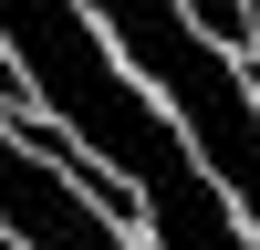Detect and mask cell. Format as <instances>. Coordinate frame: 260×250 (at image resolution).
Wrapping results in <instances>:
<instances>
[{
    "mask_svg": "<svg viewBox=\"0 0 260 250\" xmlns=\"http://www.w3.org/2000/svg\"><path fill=\"white\" fill-rule=\"evenodd\" d=\"M187 11V32H208V42H229V52H250V0H177Z\"/></svg>",
    "mask_w": 260,
    "mask_h": 250,
    "instance_id": "obj_1",
    "label": "cell"
},
{
    "mask_svg": "<svg viewBox=\"0 0 260 250\" xmlns=\"http://www.w3.org/2000/svg\"><path fill=\"white\" fill-rule=\"evenodd\" d=\"M21 115H42V94H31L21 63H0V125H21Z\"/></svg>",
    "mask_w": 260,
    "mask_h": 250,
    "instance_id": "obj_2",
    "label": "cell"
},
{
    "mask_svg": "<svg viewBox=\"0 0 260 250\" xmlns=\"http://www.w3.org/2000/svg\"><path fill=\"white\" fill-rule=\"evenodd\" d=\"M240 63H260V0H250V52H240Z\"/></svg>",
    "mask_w": 260,
    "mask_h": 250,
    "instance_id": "obj_3",
    "label": "cell"
}]
</instances>
